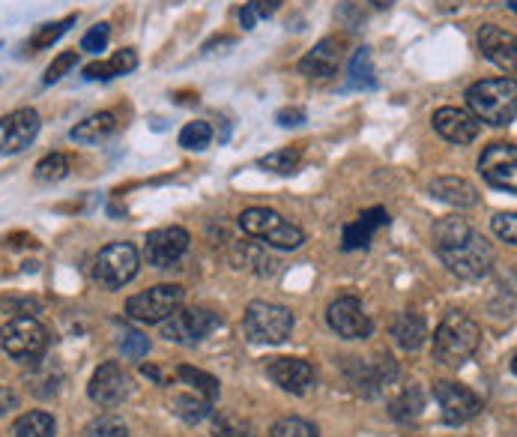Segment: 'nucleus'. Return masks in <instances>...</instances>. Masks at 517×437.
<instances>
[{"instance_id":"1","label":"nucleus","mask_w":517,"mask_h":437,"mask_svg":"<svg viewBox=\"0 0 517 437\" xmlns=\"http://www.w3.org/2000/svg\"><path fill=\"white\" fill-rule=\"evenodd\" d=\"M434 252L440 255V261L467 282H479L491 273L494 267V246L461 216H443L434 231Z\"/></svg>"},{"instance_id":"2","label":"nucleus","mask_w":517,"mask_h":437,"mask_svg":"<svg viewBox=\"0 0 517 437\" xmlns=\"http://www.w3.org/2000/svg\"><path fill=\"white\" fill-rule=\"evenodd\" d=\"M479 348H482V327L464 312H449L434 330V360L449 369L467 366L479 354Z\"/></svg>"},{"instance_id":"3","label":"nucleus","mask_w":517,"mask_h":437,"mask_svg":"<svg viewBox=\"0 0 517 437\" xmlns=\"http://www.w3.org/2000/svg\"><path fill=\"white\" fill-rule=\"evenodd\" d=\"M470 114L488 126H509L517 114L515 78H482L467 90Z\"/></svg>"},{"instance_id":"4","label":"nucleus","mask_w":517,"mask_h":437,"mask_svg":"<svg viewBox=\"0 0 517 437\" xmlns=\"http://www.w3.org/2000/svg\"><path fill=\"white\" fill-rule=\"evenodd\" d=\"M237 225L249 237L266 240L269 246L284 249V252H293V249H299L305 243V231L299 225H293L290 219H284L281 213L269 210V207H249V210H243Z\"/></svg>"},{"instance_id":"5","label":"nucleus","mask_w":517,"mask_h":437,"mask_svg":"<svg viewBox=\"0 0 517 437\" xmlns=\"http://www.w3.org/2000/svg\"><path fill=\"white\" fill-rule=\"evenodd\" d=\"M243 330L255 345H281L293 333V312L269 300H252L243 315Z\"/></svg>"},{"instance_id":"6","label":"nucleus","mask_w":517,"mask_h":437,"mask_svg":"<svg viewBox=\"0 0 517 437\" xmlns=\"http://www.w3.org/2000/svg\"><path fill=\"white\" fill-rule=\"evenodd\" d=\"M48 345L51 336L36 318H12L0 327V348L24 366L39 363L48 354Z\"/></svg>"},{"instance_id":"7","label":"nucleus","mask_w":517,"mask_h":437,"mask_svg":"<svg viewBox=\"0 0 517 437\" xmlns=\"http://www.w3.org/2000/svg\"><path fill=\"white\" fill-rule=\"evenodd\" d=\"M138 270H141V252L126 240L108 243L105 249H99V255L93 261V279L108 291L129 285L138 276Z\"/></svg>"},{"instance_id":"8","label":"nucleus","mask_w":517,"mask_h":437,"mask_svg":"<svg viewBox=\"0 0 517 437\" xmlns=\"http://www.w3.org/2000/svg\"><path fill=\"white\" fill-rule=\"evenodd\" d=\"M159 327H162V339H168L174 345H198L213 330L222 327V318L213 309H204V306H192V309H183L180 306Z\"/></svg>"},{"instance_id":"9","label":"nucleus","mask_w":517,"mask_h":437,"mask_svg":"<svg viewBox=\"0 0 517 437\" xmlns=\"http://www.w3.org/2000/svg\"><path fill=\"white\" fill-rule=\"evenodd\" d=\"M186 291L180 285H156L147 288L135 297H129L126 303V315L138 324H162L171 312H177L183 306Z\"/></svg>"},{"instance_id":"10","label":"nucleus","mask_w":517,"mask_h":437,"mask_svg":"<svg viewBox=\"0 0 517 437\" xmlns=\"http://www.w3.org/2000/svg\"><path fill=\"white\" fill-rule=\"evenodd\" d=\"M326 324H329V330H332L335 336L350 339V342L368 339V336L374 333V321H371V315L365 312L362 300H359V297H350V294H344V297H338V300L329 303V309H326Z\"/></svg>"},{"instance_id":"11","label":"nucleus","mask_w":517,"mask_h":437,"mask_svg":"<svg viewBox=\"0 0 517 437\" xmlns=\"http://www.w3.org/2000/svg\"><path fill=\"white\" fill-rule=\"evenodd\" d=\"M189 246H192V234L186 228H180V225L156 228L144 240V258H147L150 267L168 270V267H174L177 261L186 258Z\"/></svg>"},{"instance_id":"12","label":"nucleus","mask_w":517,"mask_h":437,"mask_svg":"<svg viewBox=\"0 0 517 437\" xmlns=\"http://www.w3.org/2000/svg\"><path fill=\"white\" fill-rule=\"evenodd\" d=\"M87 396L93 405H99L105 411L120 408L132 396V378L120 363H102L87 384Z\"/></svg>"},{"instance_id":"13","label":"nucleus","mask_w":517,"mask_h":437,"mask_svg":"<svg viewBox=\"0 0 517 437\" xmlns=\"http://www.w3.org/2000/svg\"><path fill=\"white\" fill-rule=\"evenodd\" d=\"M479 171L485 177L488 186L500 189V192H517V150L515 144L497 141L491 147H485L482 159H479Z\"/></svg>"},{"instance_id":"14","label":"nucleus","mask_w":517,"mask_h":437,"mask_svg":"<svg viewBox=\"0 0 517 437\" xmlns=\"http://www.w3.org/2000/svg\"><path fill=\"white\" fill-rule=\"evenodd\" d=\"M398 378V363L392 354H377L374 360H362L350 369V387L362 399H377Z\"/></svg>"},{"instance_id":"15","label":"nucleus","mask_w":517,"mask_h":437,"mask_svg":"<svg viewBox=\"0 0 517 437\" xmlns=\"http://www.w3.org/2000/svg\"><path fill=\"white\" fill-rule=\"evenodd\" d=\"M434 399L443 411V420L449 426H464L470 420H476L482 414V399L461 387V384H452V381H437L434 384Z\"/></svg>"},{"instance_id":"16","label":"nucleus","mask_w":517,"mask_h":437,"mask_svg":"<svg viewBox=\"0 0 517 437\" xmlns=\"http://www.w3.org/2000/svg\"><path fill=\"white\" fill-rule=\"evenodd\" d=\"M266 375L275 387H281L284 393H293V396H305L317 381L314 366L308 360H299V357L266 360Z\"/></svg>"},{"instance_id":"17","label":"nucleus","mask_w":517,"mask_h":437,"mask_svg":"<svg viewBox=\"0 0 517 437\" xmlns=\"http://www.w3.org/2000/svg\"><path fill=\"white\" fill-rule=\"evenodd\" d=\"M39 126H42V120L33 108H18V111L6 114L0 120V132H3L0 135V156H15L24 147H30L33 138L39 135Z\"/></svg>"},{"instance_id":"18","label":"nucleus","mask_w":517,"mask_h":437,"mask_svg":"<svg viewBox=\"0 0 517 437\" xmlns=\"http://www.w3.org/2000/svg\"><path fill=\"white\" fill-rule=\"evenodd\" d=\"M431 123H434L437 135H443L449 144H458V147L473 144L479 138V132H482V123L470 111L455 108V105H446V108L434 111V120Z\"/></svg>"},{"instance_id":"19","label":"nucleus","mask_w":517,"mask_h":437,"mask_svg":"<svg viewBox=\"0 0 517 437\" xmlns=\"http://www.w3.org/2000/svg\"><path fill=\"white\" fill-rule=\"evenodd\" d=\"M389 222L392 219H389V210L386 207H368V210H362L359 219H353V222H347L341 228V249L344 252L368 249L371 240H374V234L383 231V228H389Z\"/></svg>"},{"instance_id":"20","label":"nucleus","mask_w":517,"mask_h":437,"mask_svg":"<svg viewBox=\"0 0 517 437\" xmlns=\"http://www.w3.org/2000/svg\"><path fill=\"white\" fill-rule=\"evenodd\" d=\"M479 51L482 57H488L494 66L515 72L517 69V39L512 30L500 27V24H485L479 30Z\"/></svg>"},{"instance_id":"21","label":"nucleus","mask_w":517,"mask_h":437,"mask_svg":"<svg viewBox=\"0 0 517 437\" xmlns=\"http://www.w3.org/2000/svg\"><path fill=\"white\" fill-rule=\"evenodd\" d=\"M341 57H344L341 39L326 36V39H320L311 51H305V57L299 60L296 69H299L305 78H332V75L338 72V66H341Z\"/></svg>"},{"instance_id":"22","label":"nucleus","mask_w":517,"mask_h":437,"mask_svg":"<svg viewBox=\"0 0 517 437\" xmlns=\"http://www.w3.org/2000/svg\"><path fill=\"white\" fill-rule=\"evenodd\" d=\"M428 192L437 201H443L449 207H458V210H470V207L479 204V189L464 177H434Z\"/></svg>"},{"instance_id":"23","label":"nucleus","mask_w":517,"mask_h":437,"mask_svg":"<svg viewBox=\"0 0 517 437\" xmlns=\"http://www.w3.org/2000/svg\"><path fill=\"white\" fill-rule=\"evenodd\" d=\"M117 117L111 114V111H96V114H90V117H84L81 123H75L72 129H69V138L75 141V144H99V141H105V138H111L114 132H117Z\"/></svg>"},{"instance_id":"24","label":"nucleus","mask_w":517,"mask_h":437,"mask_svg":"<svg viewBox=\"0 0 517 437\" xmlns=\"http://www.w3.org/2000/svg\"><path fill=\"white\" fill-rule=\"evenodd\" d=\"M392 339L401 351H419L428 339V324L416 312H401L392 321Z\"/></svg>"},{"instance_id":"25","label":"nucleus","mask_w":517,"mask_h":437,"mask_svg":"<svg viewBox=\"0 0 517 437\" xmlns=\"http://www.w3.org/2000/svg\"><path fill=\"white\" fill-rule=\"evenodd\" d=\"M138 69V54L135 48H120L111 60H96L90 66H84V78L87 81H111L120 75H129Z\"/></svg>"},{"instance_id":"26","label":"nucleus","mask_w":517,"mask_h":437,"mask_svg":"<svg viewBox=\"0 0 517 437\" xmlns=\"http://www.w3.org/2000/svg\"><path fill=\"white\" fill-rule=\"evenodd\" d=\"M425 390L419 387V384H410V387H404L392 402H389V414H392V420H398V423H413V420H419L422 417V411H425Z\"/></svg>"},{"instance_id":"27","label":"nucleus","mask_w":517,"mask_h":437,"mask_svg":"<svg viewBox=\"0 0 517 437\" xmlns=\"http://www.w3.org/2000/svg\"><path fill=\"white\" fill-rule=\"evenodd\" d=\"M60 384H63V372L57 363H45V357L39 363H33V372L27 375V387L33 396H39V399L57 396Z\"/></svg>"},{"instance_id":"28","label":"nucleus","mask_w":517,"mask_h":437,"mask_svg":"<svg viewBox=\"0 0 517 437\" xmlns=\"http://www.w3.org/2000/svg\"><path fill=\"white\" fill-rule=\"evenodd\" d=\"M54 432L57 423L48 411H27L12 423L9 437H54Z\"/></svg>"},{"instance_id":"29","label":"nucleus","mask_w":517,"mask_h":437,"mask_svg":"<svg viewBox=\"0 0 517 437\" xmlns=\"http://www.w3.org/2000/svg\"><path fill=\"white\" fill-rule=\"evenodd\" d=\"M347 87H356V90H374L377 87V78H374V60H371V48H359L350 60V69H347Z\"/></svg>"},{"instance_id":"30","label":"nucleus","mask_w":517,"mask_h":437,"mask_svg":"<svg viewBox=\"0 0 517 437\" xmlns=\"http://www.w3.org/2000/svg\"><path fill=\"white\" fill-rule=\"evenodd\" d=\"M177 378H180L186 387H192L198 396H204L207 402L216 405V399H219V393H222L219 378H213V375L204 372V369H192V366H180V369H177Z\"/></svg>"},{"instance_id":"31","label":"nucleus","mask_w":517,"mask_h":437,"mask_svg":"<svg viewBox=\"0 0 517 437\" xmlns=\"http://www.w3.org/2000/svg\"><path fill=\"white\" fill-rule=\"evenodd\" d=\"M258 165L263 168V171H272V174H281V177L296 174V171H299V165H302V150H299V147H281V150H272V153L260 156Z\"/></svg>"},{"instance_id":"32","label":"nucleus","mask_w":517,"mask_h":437,"mask_svg":"<svg viewBox=\"0 0 517 437\" xmlns=\"http://www.w3.org/2000/svg\"><path fill=\"white\" fill-rule=\"evenodd\" d=\"M174 414L186 423V426H198V423H204L210 414H213V402H207L204 396H177L174 399Z\"/></svg>"},{"instance_id":"33","label":"nucleus","mask_w":517,"mask_h":437,"mask_svg":"<svg viewBox=\"0 0 517 437\" xmlns=\"http://www.w3.org/2000/svg\"><path fill=\"white\" fill-rule=\"evenodd\" d=\"M69 171H72L69 153H48V156H42V159L36 162V168H33L36 180H42V183H60V180L69 177Z\"/></svg>"},{"instance_id":"34","label":"nucleus","mask_w":517,"mask_h":437,"mask_svg":"<svg viewBox=\"0 0 517 437\" xmlns=\"http://www.w3.org/2000/svg\"><path fill=\"white\" fill-rule=\"evenodd\" d=\"M75 18L78 15H66V18H60V21H48V24H39L36 30H33V36H30V42H27V48L30 51H42V48H51L72 24H75Z\"/></svg>"},{"instance_id":"35","label":"nucleus","mask_w":517,"mask_h":437,"mask_svg":"<svg viewBox=\"0 0 517 437\" xmlns=\"http://www.w3.org/2000/svg\"><path fill=\"white\" fill-rule=\"evenodd\" d=\"M213 144V126L207 120H195V123H186L183 132H180V147L183 150H207Z\"/></svg>"},{"instance_id":"36","label":"nucleus","mask_w":517,"mask_h":437,"mask_svg":"<svg viewBox=\"0 0 517 437\" xmlns=\"http://www.w3.org/2000/svg\"><path fill=\"white\" fill-rule=\"evenodd\" d=\"M84 437H132V435H129V426H126L117 414H102V417H93V420L84 426Z\"/></svg>"},{"instance_id":"37","label":"nucleus","mask_w":517,"mask_h":437,"mask_svg":"<svg viewBox=\"0 0 517 437\" xmlns=\"http://www.w3.org/2000/svg\"><path fill=\"white\" fill-rule=\"evenodd\" d=\"M213 435L216 437H255V429H252V423H249V420H243V417H237V414L222 411V414H216V420H213Z\"/></svg>"},{"instance_id":"38","label":"nucleus","mask_w":517,"mask_h":437,"mask_svg":"<svg viewBox=\"0 0 517 437\" xmlns=\"http://www.w3.org/2000/svg\"><path fill=\"white\" fill-rule=\"evenodd\" d=\"M281 9V0H249L240 9V27L243 30H255L260 18H272Z\"/></svg>"},{"instance_id":"39","label":"nucleus","mask_w":517,"mask_h":437,"mask_svg":"<svg viewBox=\"0 0 517 437\" xmlns=\"http://www.w3.org/2000/svg\"><path fill=\"white\" fill-rule=\"evenodd\" d=\"M269 437H320V432H317L314 423H308V420H302V417H281V420L272 426Z\"/></svg>"},{"instance_id":"40","label":"nucleus","mask_w":517,"mask_h":437,"mask_svg":"<svg viewBox=\"0 0 517 437\" xmlns=\"http://www.w3.org/2000/svg\"><path fill=\"white\" fill-rule=\"evenodd\" d=\"M108 39H111V24H108V21L93 24V27L84 33V39H81V51H87V54H99V51H105V48H108Z\"/></svg>"},{"instance_id":"41","label":"nucleus","mask_w":517,"mask_h":437,"mask_svg":"<svg viewBox=\"0 0 517 437\" xmlns=\"http://www.w3.org/2000/svg\"><path fill=\"white\" fill-rule=\"evenodd\" d=\"M78 66V51H63V54H57L51 63H48V69H45V84H54V81H60L66 72H72Z\"/></svg>"},{"instance_id":"42","label":"nucleus","mask_w":517,"mask_h":437,"mask_svg":"<svg viewBox=\"0 0 517 437\" xmlns=\"http://www.w3.org/2000/svg\"><path fill=\"white\" fill-rule=\"evenodd\" d=\"M120 351H123V357L126 360H141V357H147V351H150V339L144 336V333H123V339H120Z\"/></svg>"},{"instance_id":"43","label":"nucleus","mask_w":517,"mask_h":437,"mask_svg":"<svg viewBox=\"0 0 517 437\" xmlns=\"http://www.w3.org/2000/svg\"><path fill=\"white\" fill-rule=\"evenodd\" d=\"M491 228H494V234H497L503 243H509V246H515L517 243V216L515 213H497V216L491 219Z\"/></svg>"},{"instance_id":"44","label":"nucleus","mask_w":517,"mask_h":437,"mask_svg":"<svg viewBox=\"0 0 517 437\" xmlns=\"http://www.w3.org/2000/svg\"><path fill=\"white\" fill-rule=\"evenodd\" d=\"M243 258L258 270L260 276H266V273H272V270H275V261H272L266 252H260L258 246H246V255H243Z\"/></svg>"},{"instance_id":"45","label":"nucleus","mask_w":517,"mask_h":437,"mask_svg":"<svg viewBox=\"0 0 517 437\" xmlns=\"http://www.w3.org/2000/svg\"><path fill=\"white\" fill-rule=\"evenodd\" d=\"M305 120H308L305 108H296V105L281 108V111L275 114V123H278V126H284V129H290V126H302Z\"/></svg>"},{"instance_id":"46","label":"nucleus","mask_w":517,"mask_h":437,"mask_svg":"<svg viewBox=\"0 0 517 437\" xmlns=\"http://www.w3.org/2000/svg\"><path fill=\"white\" fill-rule=\"evenodd\" d=\"M18 408V396L9 390V387H3L0 384V417H6L9 411H15Z\"/></svg>"},{"instance_id":"47","label":"nucleus","mask_w":517,"mask_h":437,"mask_svg":"<svg viewBox=\"0 0 517 437\" xmlns=\"http://www.w3.org/2000/svg\"><path fill=\"white\" fill-rule=\"evenodd\" d=\"M234 42H237L234 36H213L210 42H204V48H201V51H204V54H213V48H219V51H222V48H231Z\"/></svg>"},{"instance_id":"48","label":"nucleus","mask_w":517,"mask_h":437,"mask_svg":"<svg viewBox=\"0 0 517 437\" xmlns=\"http://www.w3.org/2000/svg\"><path fill=\"white\" fill-rule=\"evenodd\" d=\"M9 246H15V249L30 246V249H33V246H36V240H33V237H24V234H12V237H9Z\"/></svg>"},{"instance_id":"49","label":"nucleus","mask_w":517,"mask_h":437,"mask_svg":"<svg viewBox=\"0 0 517 437\" xmlns=\"http://www.w3.org/2000/svg\"><path fill=\"white\" fill-rule=\"evenodd\" d=\"M141 372H144L147 378H153V381H159V384H162V375H159V369H156V366H141Z\"/></svg>"},{"instance_id":"50","label":"nucleus","mask_w":517,"mask_h":437,"mask_svg":"<svg viewBox=\"0 0 517 437\" xmlns=\"http://www.w3.org/2000/svg\"><path fill=\"white\" fill-rule=\"evenodd\" d=\"M368 3H371L374 9H389V6H395L398 0H368Z\"/></svg>"}]
</instances>
